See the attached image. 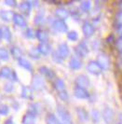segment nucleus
<instances>
[{"instance_id":"obj_20","label":"nucleus","mask_w":122,"mask_h":124,"mask_svg":"<svg viewBox=\"0 0 122 124\" xmlns=\"http://www.w3.org/2000/svg\"><path fill=\"white\" fill-rule=\"evenodd\" d=\"M15 13L11 11V10H1L0 11V18L2 19L5 22H10L13 20V16Z\"/></svg>"},{"instance_id":"obj_33","label":"nucleus","mask_w":122,"mask_h":124,"mask_svg":"<svg viewBox=\"0 0 122 124\" xmlns=\"http://www.w3.org/2000/svg\"><path fill=\"white\" fill-rule=\"evenodd\" d=\"M29 55H30V57H32L33 59H39L41 54H40V52H39V50H38L37 48L33 47V48H31L30 50H29Z\"/></svg>"},{"instance_id":"obj_26","label":"nucleus","mask_w":122,"mask_h":124,"mask_svg":"<svg viewBox=\"0 0 122 124\" xmlns=\"http://www.w3.org/2000/svg\"><path fill=\"white\" fill-rule=\"evenodd\" d=\"M23 124H36V116L27 112L23 118Z\"/></svg>"},{"instance_id":"obj_9","label":"nucleus","mask_w":122,"mask_h":124,"mask_svg":"<svg viewBox=\"0 0 122 124\" xmlns=\"http://www.w3.org/2000/svg\"><path fill=\"white\" fill-rule=\"evenodd\" d=\"M74 95L78 99H88L90 97V93H88V91L78 86H76L74 89Z\"/></svg>"},{"instance_id":"obj_50","label":"nucleus","mask_w":122,"mask_h":124,"mask_svg":"<svg viewBox=\"0 0 122 124\" xmlns=\"http://www.w3.org/2000/svg\"><path fill=\"white\" fill-rule=\"evenodd\" d=\"M60 124H61V123H60Z\"/></svg>"},{"instance_id":"obj_36","label":"nucleus","mask_w":122,"mask_h":124,"mask_svg":"<svg viewBox=\"0 0 122 124\" xmlns=\"http://www.w3.org/2000/svg\"><path fill=\"white\" fill-rule=\"evenodd\" d=\"M4 91H5L7 93H10L14 91V85H13V83L11 81H10V82H8V83L5 84V86H4Z\"/></svg>"},{"instance_id":"obj_23","label":"nucleus","mask_w":122,"mask_h":124,"mask_svg":"<svg viewBox=\"0 0 122 124\" xmlns=\"http://www.w3.org/2000/svg\"><path fill=\"white\" fill-rule=\"evenodd\" d=\"M18 64L21 67H23V68L27 70V71H30V72L33 71V66H32L31 62L29 61H27L26 59H24V58H23V57L18 60Z\"/></svg>"},{"instance_id":"obj_41","label":"nucleus","mask_w":122,"mask_h":124,"mask_svg":"<svg viewBox=\"0 0 122 124\" xmlns=\"http://www.w3.org/2000/svg\"><path fill=\"white\" fill-rule=\"evenodd\" d=\"M116 23L117 26H121L122 25V10L118 11L116 14Z\"/></svg>"},{"instance_id":"obj_49","label":"nucleus","mask_w":122,"mask_h":124,"mask_svg":"<svg viewBox=\"0 0 122 124\" xmlns=\"http://www.w3.org/2000/svg\"><path fill=\"white\" fill-rule=\"evenodd\" d=\"M0 30H1V27H0Z\"/></svg>"},{"instance_id":"obj_45","label":"nucleus","mask_w":122,"mask_h":124,"mask_svg":"<svg viewBox=\"0 0 122 124\" xmlns=\"http://www.w3.org/2000/svg\"><path fill=\"white\" fill-rule=\"evenodd\" d=\"M117 32H118V34H119L120 37H122V25L121 26H118V28H117Z\"/></svg>"},{"instance_id":"obj_47","label":"nucleus","mask_w":122,"mask_h":124,"mask_svg":"<svg viewBox=\"0 0 122 124\" xmlns=\"http://www.w3.org/2000/svg\"><path fill=\"white\" fill-rule=\"evenodd\" d=\"M119 56H120V59H121V61H122V51L120 52V55Z\"/></svg>"},{"instance_id":"obj_34","label":"nucleus","mask_w":122,"mask_h":124,"mask_svg":"<svg viewBox=\"0 0 122 124\" xmlns=\"http://www.w3.org/2000/svg\"><path fill=\"white\" fill-rule=\"evenodd\" d=\"M91 116H92V118L93 120L94 123H98L100 121V118H101V114L100 112L96 110V109H92V113H91Z\"/></svg>"},{"instance_id":"obj_48","label":"nucleus","mask_w":122,"mask_h":124,"mask_svg":"<svg viewBox=\"0 0 122 124\" xmlns=\"http://www.w3.org/2000/svg\"><path fill=\"white\" fill-rule=\"evenodd\" d=\"M116 124H120V123H119V122H118V123H116Z\"/></svg>"},{"instance_id":"obj_2","label":"nucleus","mask_w":122,"mask_h":124,"mask_svg":"<svg viewBox=\"0 0 122 124\" xmlns=\"http://www.w3.org/2000/svg\"><path fill=\"white\" fill-rule=\"evenodd\" d=\"M96 62L99 63L101 68L103 70H108L110 67V59L107 54L105 53H100L97 57Z\"/></svg>"},{"instance_id":"obj_32","label":"nucleus","mask_w":122,"mask_h":124,"mask_svg":"<svg viewBox=\"0 0 122 124\" xmlns=\"http://www.w3.org/2000/svg\"><path fill=\"white\" fill-rule=\"evenodd\" d=\"M10 52H11V55H12L14 58H16L17 60H19L20 58H22L23 51L21 50V49H19L18 47H12Z\"/></svg>"},{"instance_id":"obj_7","label":"nucleus","mask_w":122,"mask_h":124,"mask_svg":"<svg viewBox=\"0 0 122 124\" xmlns=\"http://www.w3.org/2000/svg\"><path fill=\"white\" fill-rule=\"evenodd\" d=\"M87 70L92 75H100L102 73V71H103V69L101 68V66L99 65V63H98L96 61H91V62L88 63V65H87Z\"/></svg>"},{"instance_id":"obj_27","label":"nucleus","mask_w":122,"mask_h":124,"mask_svg":"<svg viewBox=\"0 0 122 124\" xmlns=\"http://www.w3.org/2000/svg\"><path fill=\"white\" fill-rule=\"evenodd\" d=\"M79 8L82 12H89L92 8V2L91 1H82L80 3Z\"/></svg>"},{"instance_id":"obj_8","label":"nucleus","mask_w":122,"mask_h":124,"mask_svg":"<svg viewBox=\"0 0 122 124\" xmlns=\"http://www.w3.org/2000/svg\"><path fill=\"white\" fill-rule=\"evenodd\" d=\"M57 53L60 55V57L62 60L66 59L70 54V50H69V47H68L67 44L65 42L60 44L59 47H58V50H57Z\"/></svg>"},{"instance_id":"obj_10","label":"nucleus","mask_w":122,"mask_h":124,"mask_svg":"<svg viewBox=\"0 0 122 124\" xmlns=\"http://www.w3.org/2000/svg\"><path fill=\"white\" fill-rule=\"evenodd\" d=\"M82 31H83V34L86 37H91L93 36L94 32H95V29H94V26L89 23V22H85L83 25H82Z\"/></svg>"},{"instance_id":"obj_22","label":"nucleus","mask_w":122,"mask_h":124,"mask_svg":"<svg viewBox=\"0 0 122 124\" xmlns=\"http://www.w3.org/2000/svg\"><path fill=\"white\" fill-rule=\"evenodd\" d=\"M76 113H77V117L81 121L87 122L89 119V113L86 111L84 108L82 107H77L76 108Z\"/></svg>"},{"instance_id":"obj_17","label":"nucleus","mask_w":122,"mask_h":124,"mask_svg":"<svg viewBox=\"0 0 122 124\" xmlns=\"http://www.w3.org/2000/svg\"><path fill=\"white\" fill-rule=\"evenodd\" d=\"M82 66V62L77 57H72L69 61V67L72 70H78Z\"/></svg>"},{"instance_id":"obj_39","label":"nucleus","mask_w":122,"mask_h":124,"mask_svg":"<svg viewBox=\"0 0 122 124\" xmlns=\"http://www.w3.org/2000/svg\"><path fill=\"white\" fill-rule=\"evenodd\" d=\"M58 95H59L60 99L62 100V101H67L68 98H69V95H68L67 91H66V90L61 91V92H59V93H58Z\"/></svg>"},{"instance_id":"obj_29","label":"nucleus","mask_w":122,"mask_h":124,"mask_svg":"<svg viewBox=\"0 0 122 124\" xmlns=\"http://www.w3.org/2000/svg\"><path fill=\"white\" fill-rule=\"evenodd\" d=\"M34 23L35 24L37 25V26H41V25L44 24L45 23V17H44V12H39L36 16V18L34 20Z\"/></svg>"},{"instance_id":"obj_16","label":"nucleus","mask_w":122,"mask_h":124,"mask_svg":"<svg viewBox=\"0 0 122 124\" xmlns=\"http://www.w3.org/2000/svg\"><path fill=\"white\" fill-rule=\"evenodd\" d=\"M0 38L1 39H4L6 41H10V39H11V32H10L9 28L8 26L1 27V30H0Z\"/></svg>"},{"instance_id":"obj_46","label":"nucleus","mask_w":122,"mask_h":124,"mask_svg":"<svg viewBox=\"0 0 122 124\" xmlns=\"http://www.w3.org/2000/svg\"><path fill=\"white\" fill-rule=\"evenodd\" d=\"M119 123L122 124V114L119 115Z\"/></svg>"},{"instance_id":"obj_19","label":"nucleus","mask_w":122,"mask_h":124,"mask_svg":"<svg viewBox=\"0 0 122 124\" xmlns=\"http://www.w3.org/2000/svg\"><path fill=\"white\" fill-rule=\"evenodd\" d=\"M36 37L40 41V43H46V42H48V39H49V34L47 31L40 29V30L37 31Z\"/></svg>"},{"instance_id":"obj_31","label":"nucleus","mask_w":122,"mask_h":124,"mask_svg":"<svg viewBox=\"0 0 122 124\" xmlns=\"http://www.w3.org/2000/svg\"><path fill=\"white\" fill-rule=\"evenodd\" d=\"M46 122L47 124H60L61 122H59L58 118L55 117V115L53 114H48L46 117Z\"/></svg>"},{"instance_id":"obj_11","label":"nucleus","mask_w":122,"mask_h":124,"mask_svg":"<svg viewBox=\"0 0 122 124\" xmlns=\"http://www.w3.org/2000/svg\"><path fill=\"white\" fill-rule=\"evenodd\" d=\"M39 73L42 76H44L45 78H47L48 79H49V80L54 79L55 78H56V75H55L54 71L51 70L50 68H49V67H47V66H41L39 68Z\"/></svg>"},{"instance_id":"obj_40","label":"nucleus","mask_w":122,"mask_h":124,"mask_svg":"<svg viewBox=\"0 0 122 124\" xmlns=\"http://www.w3.org/2000/svg\"><path fill=\"white\" fill-rule=\"evenodd\" d=\"M52 60H53L55 62H57V63H61V62H63V60H62L61 57H60V55L57 53V51H54V52L52 53Z\"/></svg>"},{"instance_id":"obj_35","label":"nucleus","mask_w":122,"mask_h":124,"mask_svg":"<svg viewBox=\"0 0 122 124\" xmlns=\"http://www.w3.org/2000/svg\"><path fill=\"white\" fill-rule=\"evenodd\" d=\"M67 38L71 41H76L78 39V34L76 31H69L67 33Z\"/></svg>"},{"instance_id":"obj_18","label":"nucleus","mask_w":122,"mask_h":124,"mask_svg":"<svg viewBox=\"0 0 122 124\" xmlns=\"http://www.w3.org/2000/svg\"><path fill=\"white\" fill-rule=\"evenodd\" d=\"M37 49L39 50L40 54H42V55H49V53L51 52V46L48 42H46V43H40L39 46L37 47Z\"/></svg>"},{"instance_id":"obj_37","label":"nucleus","mask_w":122,"mask_h":124,"mask_svg":"<svg viewBox=\"0 0 122 124\" xmlns=\"http://www.w3.org/2000/svg\"><path fill=\"white\" fill-rule=\"evenodd\" d=\"M9 113V107L7 105H0V115L7 116Z\"/></svg>"},{"instance_id":"obj_15","label":"nucleus","mask_w":122,"mask_h":124,"mask_svg":"<svg viewBox=\"0 0 122 124\" xmlns=\"http://www.w3.org/2000/svg\"><path fill=\"white\" fill-rule=\"evenodd\" d=\"M19 9L21 10V12L25 14V15H29L32 9V5H31L30 1H23L19 5Z\"/></svg>"},{"instance_id":"obj_43","label":"nucleus","mask_w":122,"mask_h":124,"mask_svg":"<svg viewBox=\"0 0 122 124\" xmlns=\"http://www.w3.org/2000/svg\"><path fill=\"white\" fill-rule=\"evenodd\" d=\"M4 3H5V5L8 7H15L17 5V3H16V1L15 0H5L4 1Z\"/></svg>"},{"instance_id":"obj_42","label":"nucleus","mask_w":122,"mask_h":124,"mask_svg":"<svg viewBox=\"0 0 122 124\" xmlns=\"http://www.w3.org/2000/svg\"><path fill=\"white\" fill-rule=\"evenodd\" d=\"M116 48L118 51H122V37H119L116 41Z\"/></svg>"},{"instance_id":"obj_25","label":"nucleus","mask_w":122,"mask_h":124,"mask_svg":"<svg viewBox=\"0 0 122 124\" xmlns=\"http://www.w3.org/2000/svg\"><path fill=\"white\" fill-rule=\"evenodd\" d=\"M40 109L41 108H40V105L39 104H37V103L31 104L30 106H29V108H28V113H30V114L37 117V114L40 112Z\"/></svg>"},{"instance_id":"obj_44","label":"nucleus","mask_w":122,"mask_h":124,"mask_svg":"<svg viewBox=\"0 0 122 124\" xmlns=\"http://www.w3.org/2000/svg\"><path fill=\"white\" fill-rule=\"evenodd\" d=\"M4 124H14V122H13L12 118H8V120H6V121H5V123H4Z\"/></svg>"},{"instance_id":"obj_24","label":"nucleus","mask_w":122,"mask_h":124,"mask_svg":"<svg viewBox=\"0 0 122 124\" xmlns=\"http://www.w3.org/2000/svg\"><path fill=\"white\" fill-rule=\"evenodd\" d=\"M54 88L58 93L61 92V91H64L65 90V83H64V81L62 80L61 78H56L54 81Z\"/></svg>"},{"instance_id":"obj_4","label":"nucleus","mask_w":122,"mask_h":124,"mask_svg":"<svg viewBox=\"0 0 122 124\" xmlns=\"http://www.w3.org/2000/svg\"><path fill=\"white\" fill-rule=\"evenodd\" d=\"M52 27L55 31L60 32V33H66L68 31V26L67 24L65 23L64 21H61V20H54L52 22Z\"/></svg>"},{"instance_id":"obj_3","label":"nucleus","mask_w":122,"mask_h":124,"mask_svg":"<svg viewBox=\"0 0 122 124\" xmlns=\"http://www.w3.org/2000/svg\"><path fill=\"white\" fill-rule=\"evenodd\" d=\"M32 87L36 91H42L45 88V81L40 75H35L32 79Z\"/></svg>"},{"instance_id":"obj_12","label":"nucleus","mask_w":122,"mask_h":124,"mask_svg":"<svg viewBox=\"0 0 122 124\" xmlns=\"http://www.w3.org/2000/svg\"><path fill=\"white\" fill-rule=\"evenodd\" d=\"M103 118H104V121L106 123H111L113 122L114 118H115V114L114 111L110 108V107H105L104 110H103Z\"/></svg>"},{"instance_id":"obj_14","label":"nucleus","mask_w":122,"mask_h":124,"mask_svg":"<svg viewBox=\"0 0 122 124\" xmlns=\"http://www.w3.org/2000/svg\"><path fill=\"white\" fill-rule=\"evenodd\" d=\"M12 21H13V23L17 25V26H19V27L23 28V27L26 26V20H25V18L23 15L19 14V13H15V14H14Z\"/></svg>"},{"instance_id":"obj_5","label":"nucleus","mask_w":122,"mask_h":124,"mask_svg":"<svg viewBox=\"0 0 122 124\" xmlns=\"http://www.w3.org/2000/svg\"><path fill=\"white\" fill-rule=\"evenodd\" d=\"M76 53L77 54V56L79 57H86L89 53V47L88 44L86 43V41H82L80 42L75 49Z\"/></svg>"},{"instance_id":"obj_21","label":"nucleus","mask_w":122,"mask_h":124,"mask_svg":"<svg viewBox=\"0 0 122 124\" xmlns=\"http://www.w3.org/2000/svg\"><path fill=\"white\" fill-rule=\"evenodd\" d=\"M12 73V69L8 67V66H4V67H2V68L0 69V78H2V79H4V78H10Z\"/></svg>"},{"instance_id":"obj_6","label":"nucleus","mask_w":122,"mask_h":124,"mask_svg":"<svg viewBox=\"0 0 122 124\" xmlns=\"http://www.w3.org/2000/svg\"><path fill=\"white\" fill-rule=\"evenodd\" d=\"M76 85L78 86V87H81L83 89H87L91 86V81L89 79L88 77H86L85 75H79L76 78Z\"/></svg>"},{"instance_id":"obj_30","label":"nucleus","mask_w":122,"mask_h":124,"mask_svg":"<svg viewBox=\"0 0 122 124\" xmlns=\"http://www.w3.org/2000/svg\"><path fill=\"white\" fill-rule=\"evenodd\" d=\"M8 58H9V53H8V51L5 48L1 47V48H0V61H1V62H7V61L8 60Z\"/></svg>"},{"instance_id":"obj_38","label":"nucleus","mask_w":122,"mask_h":124,"mask_svg":"<svg viewBox=\"0 0 122 124\" xmlns=\"http://www.w3.org/2000/svg\"><path fill=\"white\" fill-rule=\"evenodd\" d=\"M25 37L27 38H34L37 36V32H35L32 28H28L26 31H25Z\"/></svg>"},{"instance_id":"obj_13","label":"nucleus","mask_w":122,"mask_h":124,"mask_svg":"<svg viewBox=\"0 0 122 124\" xmlns=\"http://www.w3.org/2000/svg\"><path fill=\"white\" fill-rule=\"evenodd\" d=\"M55 16L58 18V20H61V21H64L65 19H67L70 15V12L68 11L66 8H59L55 10Z\"/></svg>"},{"instance_id":"obj_28","label":"nucleus","mask_w":122,"mask_h":124,"mask_svg":"<svg viewBox=\"0 0 122 124\" xmlns=\"http://www.w3.org/2000/svg\"><path fill=\"white\" fill-rule=\"evenodd\" d=\"M21 96L24 99H29L32 97V91L29 87L26 86H23L22 88V93H21Z\"/></svg>"},{"instance_id":"obj_1","label":"nucleus","mask_w":122,"mask_h":124,"mask_svg":"<svg viewBox=\"0 0 122 124\" xmlns=\"http://www.w3.org/2000/svg\"><path fill=\"white\" fill-rule=\"evenodd\" d=\"M56 112L61 124H72V118L70 116V113L67 111V109H65L63 106H58Z\"/></svg>"}]
</instances>
